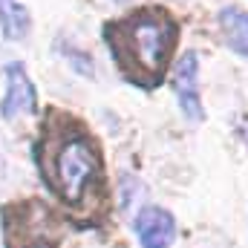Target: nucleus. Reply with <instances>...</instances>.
I'll return each mask as SVG.
<instances>
[{"label": "nucleus", "mask_w": 248, "mask_h": 248, "mask_svg": "<svg viewBox=\"0 0 248 248\" xmlns=\"http://www.w3.org/2000/svg\"><path fill=\"white\" fill-rule=\"evenodd\" d=\"M104 41L124 78L141 90H153L165 81L170 66L179 23L162 6H139L104 23Z\"/></svg>", "instance_id": "1"}, {"label": "nucleus", "mask_w": 248, "mask_h": 248, "mask_svg": "<svg viewBox=\"0 0 248 248\" xmlns=\"http://www.w3.org/2000/svg\"><path fill=\"white\" fill-rule=\"evenodd\" d=\"M38 168L46 187L66 205L87 199L93 187L101 185V150L95 139L72 122V116L49 113L38 141Z\"/></svg>", "instance_id": "2"}, {"label": "nucleus", "mask_w": 248, "mask_h": 248, "mask_svg": "<svg viewBox=\"0 0 248 248\" xmlns=\"http://www.w3.org/2000/svg\"><path fill=\"white\" fill-rule=\"evenodd\" d=\"M6 95L0 101V113L3 119L15 122L23 113H35L38 110V87L32 84L26 63L23 61H12L6 63Z\"/></svg>", "instance_id": "3"}, {"label": "nucleus", "mask_w": 248, "mask_h": 248, "mask_svg": "<svg viewBox=\"0 0 248 248\" xmlns=\"http://www.w3.org/2000/svg\"><path fill=\"white\" fill-rule=\"evenodd\" d=\"M133 231L141 248H170L176 243V217L168 208L147 205L136 214Z\"/></svg>", "instance_id": "4"}, {"label": "nucleus", "mask_w": 248, "mask_h": 248, "mask_svg": "<svg viewBox=\"0 0 248 248\" xmlns=\"http://www.w3.org/2000/svg\"><path fill=\"white\" fill-rule=\"evenodd\" d=\"M196 78H199V58H196V52H185L173 66V93H176V101H179L185 119L193 124L205 119Z\"/></svg>", "instance_id": "5"}, {"label": "nucleus", "mask_w": 248, "mask_h": 248, "mask_svg": "<svg viewBox=\"0 0 248 248\" xmlns=\"http://www.w3.org/2000/svg\"><path fill=\"white\" fill-rule=\"evenodd\" d=\"M219 29H222V41L237 52L248 58V12L237 6H225L219 12Z\"/></svg>", "instance_id": "6"}, {"label": "nucleus", "mask_w": 248, "mask_h": 248, "mask_svg": "<svg viewBox=\"0 0 248 248\" xmlns=\"http://www.w3.org/2000/svg\"><path fill=\"white\" fill-rule=\"evenodd\" d=\"M29 12L20 0H0V32L6 41H23L29 35Z\"/></svg>", "instance_id": "7"}, {"label": "nucleus", "mask_w": 248, "mask_h": 248, "mask_svg": "<svg viewBox=\"0 0 248 248\" xmlns=\"http://www.w3.org/2000/svg\"><path fill=\"white\" fill-rule=\"evenodd\" d=\"M32 248H49V246H44V243H38V246H32Z\"/></svg>", "instance_id": "8"}]
</instances>
